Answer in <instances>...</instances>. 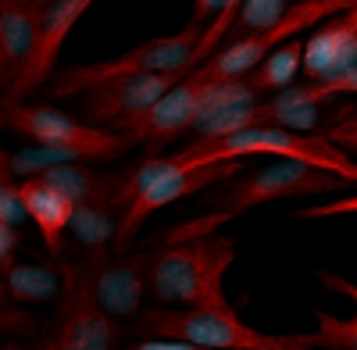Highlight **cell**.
Returning a JSON list of instances; mask_svg holds the SVG:
<instances>
[{
  "instance_id": "6da1fadb",
  "label": "cell",
  "mask_w": 357,
  "mask_h": 350,
  "mask_svg": "<svg viewBox=\"0 0 357 350\" xmlns=\"http://www.w3.org/2000/svg\"><path fill=\"white\" fill-rule=\"evenodd\" d=\"M0 122L4 129L33 139V147L4 151L0 154V172L11 175H40L50 165H68V161H114L126 151L136 147V136L122 129H104L93 122H79L72 114L47 107V104H25L15 97H4L0 104Z\"/></svg>"
},
{
  "instance_id": "7a4b0ae2",
  "label": "cell",
  "mask_w": 357,
  "mask_h": 350,
  "mask_svg": "<svg viewBox=\"0 0 357 350\" xmlns=\"http://www.w3.org/2000/svg\"><path fill=\"white\" fill-rule=\"evenodd\" d=\"M347 186H354L343 175L329 172V168H314L307 161H293V158H275V165H264L254 175L236 179L218 200L222 208L211 215H200L193 222L175 225L168 236H161V243H178V240H193V236H207V232L222 229L229 218L243 215L250 208L272 200H286V197H325V193H343Z\"/></svg>"
},
{
  "instance_id": "3957f363",
  "label": "cell",
  "mask_w": 357,
  "mask_h": 350,
  "mask_svg": "<svg viewBox=\"0 0 357 350\" xmlns=\"http://www.w3.org/2000/svg\"><path fill=\"white\" fill-rule=\"evenodd\" d=\"M236 257L232 236H193L165 243L151 261V294L161 304H190V307H229L222 279Z\"/></svg>"
},
{
  "instance_id": "277c9868",
  "label": "cell",
  "mask_w": 357,
  "mask_h": 350,
  "mask_svg": "<svg viewBox=\"0 0 357 350\" xmlns=\"http://www.w3.org/2000/svg\"><path fill=\"white\" fill-rule=\"evenodd\" d=\"M247 100H257L250 93L247 79H218L207 68H193L178 86H172L158 104H151L146 111L126 119L118 129L136 136L146 147H161V143H172L175 136L190 132L211 111H218L225 104H247Z\"/></svg>"
},
{
  "instance_id": "5b68a950",
  "label": "cell",
  "mask_w": 357,
  "mask_h": 350,
  "mask_svg": "<svg viewBox=\"0 0 357 350\" xmlns=\"http://www.w3.org/2000/svg\"><path fill=\"white\" fill-rule=\"evenodd\" d=\"M139 336H178L197 350H307L318 347L311 333H264L236 318L232 307H190V311H143Z\"/></svg>"
},
{
  "instance_id": "8992f818",
  "label": "cell",
  "mask_w": 357,
  "mask_h": 350,
  "mask_svg": "<svg viewBox=\"0 0 357 350\" xmlns=\"http://www.w3.org/2000/svg\"><path fill=\"white\" fill-rule=\"evenodd\" d=\"M193 147L204 154V161H240V158H254V154L307 161L314 168H329V172L343 175V179H350L357 186V161L350 158V151H343L325 132H296V129H282V125H250L243 132H232L222 139H193Z\"/></svg>"
},
{
  "instance_id": "52a82bcc",
  "label": "cell",
  "mask_w": 357,
  "mask_h": 350,
  "mask_svg": "<svg viewBox=\"0 0 357 350\" xmlns=\"http://www.w3.org/2000/svg\"><path fill=\"white\" fill-rule=\"evenodd\" d=\"M204 40V29L200 25H186L172 36L161 40H146L136 50H126L118 57H107V61H93V65H75L68 72H57L47 90L50 97H75V93H89L97 86H107L114 79H126V75H143V72H175V68H197L193 65V54Z\"/></svg>"
},
{
  "instance_id": "ba28073f",
  "label": "cell",
  "mask_w": 357,
  "mask_h": 350,
  "mask_svg": "<svg viewBox=\"0 0 357 350\" xmlns=\"http://www.w3.org/2000/svg\"><path fill=\"white\" fill-rule=\"evenodd\" d=\"M357 0H301V4H293V11L275 22L272 29H264V33H250V36H240L225 47H218L200 68H207L211 75L218 79H243L250 68H257L268 54L275 47H282L286 40L301 36V29H311V25H321L325 18H333L347 8H354Z\"/></svg>"
},
{
  "instance_id": "9c48e42d",
  "label": "cell",
  "mask_w": 357,
  "mask_h": 350,
  "mask_svg": "<svg viewBox=\"0 0 357 350\" xmlns=\"http://www.w3.org/2000/svg\"><path fill=\"white\" fill-rule=\"evenodd\" d=\"M118 340H122V329H118L114 314L104 311L86 272L75 261L68 289H65L61 304H57V322L40 347L47 350H111L118 347Z\"/></svg>"
},
{
  "instance_id": "30bf717a",
  "label": "cell",
  "mask_w": 357,
  "mask_h": 350,
  "mask_svg": "<svg viewBox=\"0 0 357 350\" xmlns=\"http://www.w3.org/2000/svg\"><path fill=\"white\" fill-rule=\"evenodd\" d=\"M151 261L154 254H126V250H104V254H82L79 268L86 272L97 300L114 318H132L151 294Z\"/></svg>"
},
{
  "instance_id": "8fae6325",
  "label": "cell",
  "mask_w": 357,
  "mask_h": 350,
  "mask_svg": "<svg viewBox=\"0 0 357 350\" xmlns=\"http://www.w3.org/2000/svg\"><path fill=\"white\" fill-rule=\"evenodd\" d=\"M193 68H175V72H143V75H126L114 79L107 86L89 90L82 100V122H93L104 129H118L126 119L146 111L151 104H158L172 86H178Z\"/></svg>"
},
{
  "instance_id": "7c38bea8",
  "label": "cell",
  "mask_w": 357,
  "mask_h": 350,
  "mask_svg": "<svg viewBox=\"0 0 357 350\" xmlns=\"http://www.w3.org/2000/svg\"><path fill=\"white\" fill-rule=\"evenodd\" d=\"M232 172H240V161L186 165V168L168 172L165 179L151 183L139 197H132V204H129V211H126V225H122V240H118V250H126V243L136 236V229H139L146 218H151V215H158L161 208H168V204L183 200V197H190V193H197V190H207L211 183L229 179Z\"/></svg>"
},
{
  "instance_id": "4fadbf2b",
  "label": "cell",
  "mask_w": 357,
  "mask_h": 350,
  "mask_svg": "<svg viewBox=\"0 0 357 350\" xmlns=\"http://www.w3.org/2000/svg\"><path fill=\"white\" fill-rule=\"evenodd\" d=\"M97 0H50L47 11H43V40H40V50L36 57L25 65V72L11 82V90H4V97H15V100H25L29 93H36L40 86L50 82V68L61 54L65 40L72 36V29L79 25V18L93 8Z\"/></svg>"
},
{
  "instance_id": "5bb4252c",
  "label": "cell",
  "mask_w": 357,
  "mask_h": 350,
  "mask_svg": "<svg viewBox=\"0 0 357 350\" xmlns=\"http://www.w3.org/2000/svg\"><path fill=\"white\" fill-rule=\"evenodd\" d=\"M43 11L47 4L40 0H0V82L4 90H11V82L40 50Z\"/></svg>"
},
{
  "instance_id": "9a60e30c",
  "label": "cell",
  "mask_w": 357,
  "mask_h": 350,
  "mask_svg": "<svg viewBox=\"0 0 357 350\" xmlns=\"http://www.w3.org/2000/svg\"><path fill=\"white\" fill-rule=\"evenodd\" d=\"M357 65V4L325 18L304 43V75L311 82H329Z\"/></svg>"
},
{
  "instance_id": "2e32d148",
  "label": "cell",
  "mask_w": 357,
  "mask_h": 350,
  "mask_svg": "<svg viewBox=\"0 0 357 350\" xmlns=\"http://www.w3.org/2000/svg\"><path fill=\"white\" fill-rule=\"evenodd\" d=\"M72 279V265L65 261H15L4 272V300L22 304H47L61 300Z\"/></svg>"
},
{
  "instance_id": "e0dca14e",
  "label": "cell",
  "mask_w": 357,
  "mask_h": 350,
  "mask_svg": "<svg viewBox=\"0 0 357 350\" xmlns=\"http://www.w3.org/2000/svg\"><path fill=\"white\" fill-rule=\"evenodd\" d=\"M22 193H25L29 218L40 225V236L50 247V257H61V240H65V229L72 225L75 200L65 197L57 186H50L43 175H29V179H22Z\"/></svg>"
},
{
  "instance_id": "ac0fdd59",
  "label": "cell",
  "mask_w": 357,
  "mask_h": 350,
  "mask_svg": "<svg viewBox=\"0 0 357 350\" xmlns=\"http://www.w3.org/2000/svg\"><path fill=\"white\" fill-rule=\"evenodd\" d=\"M126 211L129 204L122 200H89V204H75L72 215V236L75 247L82 254H104V250H118L122 240V225H126Z\"/></svg>"
},
{
  "instance_id": "d6986e66",
  "label": "cell",
  "mask_w": 357,
  "mask_h": 350,
  "mask_svg": "<svg viewBox=\"0 0 357 350\" xmlns=\"http://www.w3.org/2000/svg\"><path fill=\"white\" fill-rule=\"evenodd\" d=\"M40 175H43L50 186L61 190L65 197H72L75 204L122 200V179H126V172H97L89 161H68V165H50Z\"/></svg>"
},
{
  "instance_id": "ffe728a7",
  "label": "cell",
  "mask_w": 357,
  "mask_h": 350,
  "mask_svg": "<svg viewBox=\"0 0 357 350\" xmlns=\"http://www.w3.org/2000/svg\"><path fill=\"white\" fill-rule=\"evenodd\" d=\"M301 68H304V40L293 36V40H286L282 47H275V50L268 54L257 68H250L243 79H247V86H250V93L261 100V97H268V93H282Z\"/></svg>"
},
{
  "instance_id": "44dd1931",
  "label": "cell",
  "mask_w": 357,
  "mask_h": 350,
  "mask_svg": "<svg viewBox=\"0 0 357 350\" xmlns=\"http://www.w3.org/2000/svg\"><path fill=\"white\" fill-rule=\"evenodd\" d=\"M293 4H301V0H243L240 11H236V22H232V40L272 29L275 22H282L293 11Z\"/></svg>"
},
{
  "instance_id": "7402d4cb",
  "label": "cell",
  "mask_w": 357,
  "mask_h": 350,
  "mask_svg": "<svg viewBox=\"0 0 357 350\" xmlns=\"http://www.w3.org/2000/svg\"><path fill=\"white\" fill-rule=\"evenodd\" d=\"M318 318V347L333 350H357V314L354 318H336L329 311H314Z\"/></svg>"
},
{
  "instance_id": "603a6c76",
  "label": "cell",
  "mask_w": 357,
  "mask_h": 350,
  "mask_svg": "<svg viewBox=\"0 0 357 350\" xmlns=\"http://www.w3.org/2000/svg\"><path fill=\"white\" fill-rule=\"evenodd\" d=\"M29 208H25V193L22 183H15L11 172H0V222L4 225H25Z\"/></svg>"
},
{
  "instance_id": "cb8c5ba5",
  "label": "cell",
  "mask_w": 357,
  "mask_h": 350,
  "mask_svg": "<svg viewBox=\"0 0 357 350\" xmlns=\"http://www.w3.org/2000/svg\"><path fill=\"white\" fill-rule=\"evenodd\" d=\"M321 132L329 136L333 143H340L343 151L357 154V107H354V104H343V107L336 111V119H333L329 125H321Z\"/></svg>"
},
{
  "instance_id": "d4e9b609",
  "label": "cell",
  "mask_w": 357,
  "mask_h": 350,
  "mask_svg": "<svg viewBox=\"0 0 357 350\" xmlns=\"http://www.w3.org/2000/svg\"><path fill=\"white\" fill-rule=\"evenodd\" d=\"M307 90H311L314 100H333V97H343V93H357V65L347 68L343 75L329 79V82H314V86H307Z\"/></svg>"
},
{
  "instance_id": "484cf974",
  "label": "cell",
  "mask_w": 357,
  "mask_h": 350,
  "mask_svg": "<svg viewBox=\"0 0 357 350\" xmlns=\"http://www.w3.org/2000/svg\"><path fill=\"white\" fill-rule=\"evenodd\" d=\"M340 215H357V193L343 197V200H325V204H311V208H301L296 218H340Z\"/></svg>"
},
{
  "instance_id": "4316f807",
  "label": "cell",
  "mask_w": 357,
  "mask_h": 350,
  "mask_svg": "<svg viewBox=\"0 0 357 350\" xmlns=\"http://www.w3.org/2000/svg\"><path fill=\"white\" fill-rule=\"evenodd\" d=\"M15 254H18V225L0 222V272H8L15 265Z\"/></svg>"
},
{
  "instance_id": "83f0119b",
  "label": "cell",
  "mask_w": 357,
  "mask_h": 350,
  "mask_svg": "<svg viewBox=\"0 0 357 350\" xmlns=\"http://www.w3.org/2000/svg\"><path fill=\"white\" fill-rule=\"evenodd\" d=\"M229 4H232V0H193V18H190V22L204 29L207 22H215Z\"/></svg>"
},
{
  "instance_id": "f1b7e54d",
  "label": "cell",
  "mask_w": 357,
  "mask_h": 350,
  "mask_svg": "<svg viewBox=\"0 0 357 350\" xmlns=\"http://www.w3.org/2000/svg\"><path fill=\"white\" fill-rule=\"evenodd\" d=\"M132 347L136 350H197L193 343L178 340V336H139Z\"/></svg>"
},
{
  "instance_id": "f546056e",
  "label": "cell",
  "mask_w": 357,
  "mask_h": 350,
  "mask_svg": "<svg viewBox=\"0 0 357 350\" xmlns=\"http://www.w3.org/2000/svg\"><path fill=\"white\" fill-rule=\"evenodd\" d=\"M318 279L329 286L333 294H343V297H350V300L357 304V282H350V279H343V275H336V272H325V268L318 272Z\"/></svg>"
},
{
  "instance_id": "4dcf8cb0",
  "label": "cell",
  "mask_w": 357,
  "mask_h": 350,
  "mask_svg": "<svg viewBox=\"0 0 357 350\" xmlns=\"http://www.w3.org/2000/svg\"><path fill=\"white\" fill-rule=\"evenodd\" d=\"M4 333H11V329H22V333H29L33 329V318H29L25 311H15V300H4Z\"/></svg>"
},
{
  "instance_id": "1f68e13d",
  "label": "cell",
  "mask_w": 357,
  "mask_h": 350,
  "mask_svg": "<svg viewBox=\"0 0 357 350\" xmlns=\"http://www.w3.org/2000/svg\"><path fill=\"white\" fill-rule=\"evenodd\" d=\"M40 4H50V0H40Z\"/></svg>"
}]
</instances>
